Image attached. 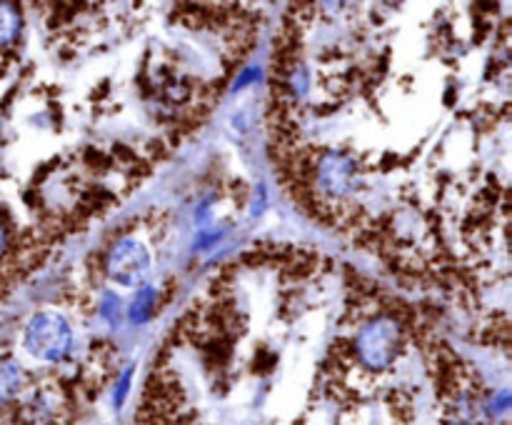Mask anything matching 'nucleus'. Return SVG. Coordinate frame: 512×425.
Listing matches in <instances>:
<instances>
[{"mask_svg": "<svg viewBox=\"0 0 512 425\" xmlns=\"http://www.w3.org/2000/svg\"><path fill=\"white\" fill-rule=\"evenodd\" d=\"M400 348V328L393 318H373L360 328L355 350L368 368L383 370L393 363Z\"/></svg>", "mask_w": 512, "mask_h": 425, "instance_id": "obj_1", "label": "nucleus"}, {"mask_svg": "<svg viewBox=\"0 0 512 425\" xmlns=\"http://www.w3.org/2000/svg\"><path fill=\"white\" fill-rule=\"evenodd\" d=\"M70 325L58 313L35 315L25 330V348L38 360H60L70 348Z\"/></svg>", "mask_w": 512, "mask_h": 425, "instance_id": "obj_2", "label": "nucleus"}, {"mask_svg": "<svg viewBox=\"0 0 512 425\" xmlns=\"http://www.w3.org/2000/svg\"><path fill=\"white\" fill-rule=\"evenodd\" d=\"M148 270H150V255H148V250L138 243V240L125 238V240H118V243L113 245V250H110V255H108L110 278L118 280L120 285H128V288H133V285L143 283L145 275H148Z\"/></svg>", "mask_w": 512, "mask_h": 425, "instance_id": "obj_3", "label": "nucleus"}, {"mask_svg": "<svg viewBox=\"0 0 512 425\" xmlns=\"http://www.w3.org/2000/svg\"><path fill=\"white\" fill-rule=\"evenodd\" d=\"M353 163L340 153H328L318 163V185L328 195H348L353 188Z\"/></svg>", "mask_w": 512, "mask_h": 425, "instance_id": "obj_4", "label": "nucleus"}, {"mask_svg": "<svg viewBox=\"0 0 512 425\" xmlns=\"http://www.w3.org/2000/svg\"><path fill=\"white\" fill-rule=\"evenodd\" d=\"M20 385H23V373H20L18 365L10 363V360H0V403L13 398Z\"/></svg>", "mask_w": 512, "mask_h": 425, "instance_id": "obj_5", "label": "nucleus"}, {"mask_svg": "<svg viewBox=\"0 0 512 425\" xmlns=\"http://www.w3.org/2000/svg\"><path fill=\"white\" fill-rule=\"evenodd\" d=\"M155 308V288L153 285H143V288L135 293L133 305H130V320L133 323H145V320L153 315Z\"/></svg>", "mask_w": 512, "mask_h": 425, "instance_id": "obj_6", "label": "nucleus"}, {"mask_svg": "<svg viewBox=\"0 0 512 425\" xmlns=\"http://www.w3.org/2000/svg\"><path fill=\"white\" fill-rule=\"evenodd\" d=\"M20 30V13L8 3H0V48L13 43Z\"/></svg>", "mask_w": 512, "mask_h": 425, "instance_id": "obj_7", "label": "nucleus"}, {"mask_svg": "<svg viewBox=\"0 0 512 425\" xmlns=\"http://www.w3.org/2000/svg\"><path fill=\"white\" fill-rule=\"evenodd\" d=\"M105 318L108 320H118V298L115 295H105Z\"/></svg>", "mask_w": 512, "mask_h": 425, "instance_id": "obj_8", "label": "nucleus"}, {"mask_svg": "<svg viewBox=\"0 0 512 425\" xmlns=\"http://www.w3.org/2000/svg\"><path fill=\"white\" fill-rule=\"evenodd\" d=\"M128 385H130V370L123 375V380H120V385H118V395H115V403H118V405L123 403L125 393H128Z\"/></svg>", "mask_w": 512, "mask_h": 425, "instance_id": "obj_9", "label": "nucleus"}, {"mask_svg": "<svg viewBox=\"0 0 512 425\" xmlns=\"http://www.w3.org/2000/svg\"><path fill=\"white\" fill-rule=\"evenodd\" d=\"M3 248H5V233L3 228H0V253H3Z\"/></svg>", "mask_w": 512, "mask_h": 425, "instance_id": "obj_10", "label": "nucleus"}]
</instances>
